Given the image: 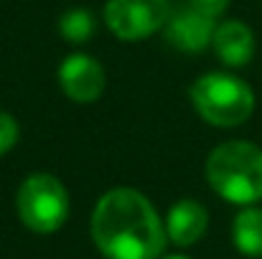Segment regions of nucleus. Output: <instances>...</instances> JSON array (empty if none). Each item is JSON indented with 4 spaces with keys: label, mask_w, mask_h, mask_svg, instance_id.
<instances>
[{
    "label": "nucleus",
    "mask_w": 262,
    "mask_h": 259,
    "mask_svg": "<svg viewBox=\"0 0 262 259\" xmlns=\"http://www.w3.org/2000/svg\"><path fill=\"white\" fill-rule=\"evenodd\" d=\"M92 242L107 259H158L166 252V221L148 196L120 185L99 196L89 221Z\"/></svg>",
    "instance_id": "obj_1"
},
{
    "label": "nucleus",
    "mask_w": 262,
    "mask_h": 259,
    "mask_svg": "<svg viewBox=\"0 0 262 259\" xmlns=\"http://www.w3.org/2000/svg\"><path fill=\"white\" fill-rule=\"evenodd\" d=\"M204 175L227 203L255 206L262 198V148L250 140H227L209 153Z\"/></svg>",
    "instance_id": "obj_2"
},
{
    "label": "nucleus",
    "mask_w": 262,
    "mask_h": 259,
    "mask_svg": "<svg viewBox=\"0 0 262 259\" xmlns=\"http://www.w3.org/2000/svg\"><path fill=\"white\" fill-rule=\"evenodd\" d=\"M188 94L196 114L211 127H239L255 112L252 86L229 72L201 74Z\"/></svg>",
    "instance_id": "obj_3"
},
{
    "label": "nucleus",
    "mask_w": 262,
    "mask_h": 259,
    "mask_svg": "<svg viewBox=\"0 0 262 259\" xmlns=\"http://www.w3.org/2000/svg\"><path fill=\"white\" fill-rule=\"evenodd\" d=\"M15 214L33 234H54L69 219V191L51 173H31L15 193Z\"/></svg>",
    "instance_id": "obj_4"
},
{
    "label": "nucleus",
    "mask_w": 262,
    "mask_h": 259,
    "mask_svg": "<svg viewBox=\"0 0 262 259\" xmlns=\"http://www.w3.org/2000/svg\"><path fill=\"white\" fill-rule=\"evenodd\" d=\"M171 10V0H107L104 26L115 38L135 43L163 31Z\"/></svg>",
    "instance_id": "obj_5"
},
{
    "label": "nucleus",
    "mask_w": 262,
    "mask_h": 259,
    "mask_svg": "<svg viewBox=\"0 0 262 259\" xmlns=\"http://www.w3.org/2000/svg\"><path fill=\"white\" fill-rule=\"evenodd\" d=\"M59 86L74 104H94L107 86V74L102 64L84 51L69 54L59 64Z\"/></svg>",
    "instance_id": "obj_6"
},
{
    "label": "nucleus",
    "mask_w": 262,
    "mask_h": 259,
    "mask_svg": "<svg viewBox=\"0 0 262 259\" xmlns=\"http://www.w3.org/2000/svg\"><path fill=\"white\" fill-rule=\"evenodd\" d=\"M166 41L168 46H173L176 51L183 54H201L211 46L214 31H216V20L204 15L201 10L191 8L188 3L171 10V18L166 23Z\"/></svg>",
    "instance_id": "obj_7"
},
{
    "label": "nucleus",
    "mask_w": 262,
    "mask_h": 259,
    "mask_svg": "<svg viewBox=\"0 0 262 259\" xmlns=\"http://www.w3.org/2000/svg\"><path fill=\"white\" fill-rule=\"evenodd\" d=\"M211 49L227 69H242L255 56V33L242 20H222L216 23Z\"/></svg>",
    "instance_id": "obj_8"
},
{
    "label": "nucleus",
    "mask_w": 262,
    "mask_h": 259,
    "mask_svg": "<svg viewBox=\"0 0 262 259\" xmlns=\"http://www.w3.org/2000/svg\"><path fill=\"white\" fill-rule=\"evenodd\" d=\"M209 229V211L196 198H181L166 214V234L176 247H193Z\"/></svg>",
    "instance_id": "obj_9"
},
{
    "label": "nucleus",
    "mask_w": 262,
    "mask_h": 259,
    "mask_svg": "<svg viewBox=\"0 0 262 259\" xmlns=\"http://www.w3.org/2000/svg\"><path fill=\"white\" fill-rule=\"evenodd\" d=\"M232 242L239 254L262 259V208L242 206L232 221Z\"/></svg>",
    "instance_id": "obj_10"
},
{
    "label": "nucleus",
    "mask_w": 262,
    "mask_h": 259,
    "mask_svg": "<svg viewBox=\"0 0 262 259\" xmlns=\"http://www.w3.org/2000/svg\"><path fill=\"white\" fill-rule=\"evenodd\" d=\"M94 31H97V18L87 8H72L59 18V36L72 46H82L92 41Z\"/></svg>",
    "instance_id": "obj_11"
},
{
    "label": "nucleus",
    "mask_w": 262,
    "mask_h": 259,
    "mask_svg": "<svg viewBox=\"0 0 262 259\" xmlns=\"http://www.w3.org/2000/svg\"><path fill=\"white\" fill-rule=\"evenodd\" d=\"M20 137V127H18V120L10 114V112H3L0 109V155L10 153L15 148Z\"/></svg>",
    "instance_id": "obj_12"
},
{
    "label": "nucleus",
    "mask_w": 262,
    "mask_h": 259,
    "mask_svg": "<svg viewBox=\"0 0 262 259\" xmlns=\"http://www.w3.org/2000/svg\"><path fill=\"white\" fill-rule=\"evenodd\" d=\"M191 8H196V10H201L204 15H209V18H214V20H219L224 13H227V8H229V0H186Z\"/></svg>",
    "instance_id": "obj_13"
},
{
    "label": "nucleus",
    "mask_w": 262,
    "mask_h": 259,
    "mask_svg": "<svg viewBox=\"0 0 262 259\" xmlns=\"http://www.w3.org/2000/svg\"><path fill=\"white\" fill-rule=\"evenodd\" d=\"M158 259H191V257H186V254H163V257H158Z\"/></svg>",
    "instance_id": "obj_14"
}]
</instances>
